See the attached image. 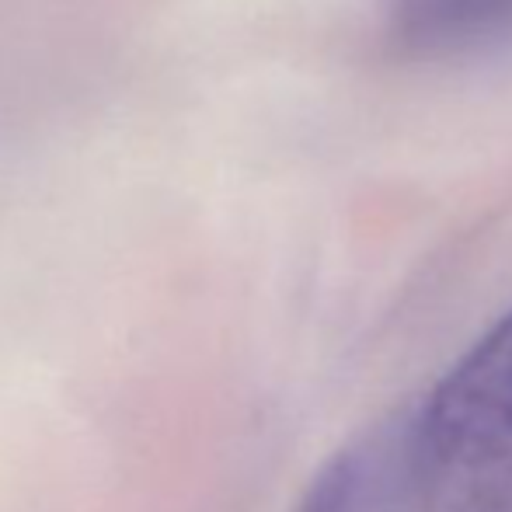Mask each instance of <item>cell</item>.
<instances>
[{"instance_id": "6da1fadb", "label": "cell", "mask_w": 512, "mask_h": 512, "mask_svg": "<svg viewBox=\"0 0 512 512\" xmlns=\"http://www.w3.org/2000/svg\"><path fill=\"white\" fill-rule=\"evenodd\" d=\"M411 512H492L512 495V307L405 422Z\"/></svg>"}, {"instance_id": "7a4b0ae2", "label": "cell", "mask_w": 512, "mask_h": 512, "mask_svg": "<svg viewBox=\"0 0 512 512\" xmlns=\"http://www.w3.org/2000/svg\"><path fill=\"white\" fill-rule=\"evenodd\" d=\"M391 35L432 63L512 60V0H391Z\"/></svg>"}, {"instance_id": "3957f363", "label": "cell", "mask_w": 512, "mask_h": 512, "mask_svg": "<svg viewBox=\"0 0 512 512\" xmlns=\"http://www.w3.org/2000/svg\"><path fill=\"white\" fill-rule=\"evenodd\" d=\"M405 422L408 415L338 450L310 478L293 512H411Z\"/></svg>"}, {"instance_id": "277c9868", "label": "cell", "mask_w": 512, "mask_h": 512, "mask_svg": "<svg viewBox=\"0 0 512 512\" xmlns=\"http://www.w3.org/2000/svg\"><path fill=\"white\" fill-rule=\"evenodd\" d=\"M492 512H512V495H509V499H506V502H502V506H499V509H492Z\"/></svg>"}]
</instances>
